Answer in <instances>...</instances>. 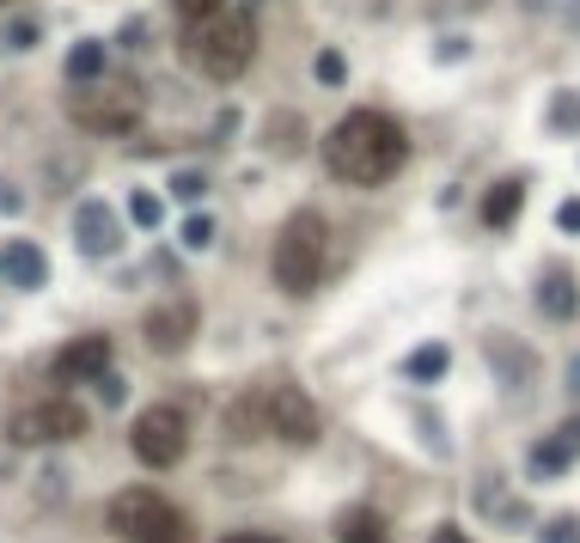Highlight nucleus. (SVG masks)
Listing matches in <instances>:
<instances>
[{
	"label": "nucleus",
	"instance_id": "obj_1",
	"mask_svg": "<svg viewBox=\"0 0 580 543\" xmlns=\"http://www.w3.org/2000/svg\"><path fill=\"white\" fill-rule=\"evenodd\" d=\"M409 160V134L397 129L385 110H348L336 129L324 134V172L343 177L355 189H379L404 172Z\"/></svg>",
	"mask_w": 580,
	"mask_h": 543
},
{
	"label": "nucleus",
	"instance_id": "obj_2",
	"mask_svg": "<svg viewBox=\"0 0 580 543\" xmlns=\"http://www.w3.org/2000/svg\"><path fill=\"white\" fill-rule=\"evenodd\" d=\"M324 263H330V226L318 208H300L288 214V226L276 232V287L293 293V300H305V293L324 281Z\"/></svg>",
	"mask_w": 580,
	"mask_h": 543
},
{
	"label": "nucleus",
	"instance_id": "obj_3",
	"mask_svg": "<svg viewBox=\"0 0 580 543\" xmlns=\"http://www.w3.org/2000/svg\"><path fill=\"white\" fill-rule=\"evenodd\" d=\"M105 519H110V531H117L122 543H196L190 519L178 513L159 489H122V495H110V513Z\"/></svg>",
	"mask_w": 580,
	"mask_h": 543
},
{
	"label": "nucleus",
	"instance_id": "obj_4",
	"mask_svg": "<svg viewBox=\"0 0 580 543\" xmlns=\"http://www.w3.org/2000/svg\"><path fill=\"white\" fill-rule=\"evenodd\" d=\"M141 110H147L141 80H93L67 93V117L93 134H129L141 122Z\"/></svg>",
	"mask_w": 580,
	"mask_h": 543
},
{
	"label": "nucleus",
	"instance_id": "obj_5",
	"mask_svg": "<svg viewBox=\"0 0 580 543\" xmlns=\"http://www.w3.org/2000/svg\"><path fill=\"white\" fill-rule=\"evenodd\" d=\"M196 50V62L208 67L214 80H238V67L257 55V25L251 13H221L208 25H190L184 31V55Z\"/></svg>",
	"mask_w": 580,
	"mask_h": 543
},
{
	"label": "nucleus",
	"instance_id": "obj_6",
	"mask_svg": "<svg viewBox=\"0 0 580 543\" xmlns=\"http://www.w3.org/2000/svg\"><path fill=\"white\" fill-rule=\"evenodd\" d=\"M129 446H135V458H141V464H153V470H172V464L184 458V446H190L184 410H172V403H153V410H141V415H135V427H129Z\"/></svg>",
	"mask_w": 580,
	"mask_h": 543
},
{
	"label": "nucleus",
	"instance_id": "obj_7",
	"mask_svg": "<svg viewBox=\"0 0 580 543\" xmlns=\"http://www.w3.org/2000/svg\"><path fill=\"white\" fill-rule=\"evenodd\" d=\"M86 434V410L67 398L55 403H31V410H19L13 422H7V439L13 446H62V439H79Z\"/></svg>",
	"mask_w": 580,
	"mask_h": 543
},
{
	"label": "nucleus",
	"instance_id": "obj_8",
	"mask_svg": "<svg viewBox=\"0 0 580 543\" xmlns=\"http://www.w3.org/2000/svg\"><path fill=\"white\" fill-rule=\"evenodd\" d=\"M74 245H79V257H117L122 251V220H117V208L110 202H79V214H74Z\"/></svg>",
	"mask_w": 580,
	"mask_h": 543
},
{
	"label": "nucleus",
	"instance_id": "obj_9",
	"mask_svg": "<svg viewBox=\"0 0 580 543\" xmlns=\"http://www.w3.org/2000/svg\"><path fill=\"white\" fill-rule=\"evenodd\" d=\"M269 427H276L288 446H312V439H318V410H312V398H305L300 384L269 391Z\"/></svg>",
	"mask_w": 580,
	"mask_h": 543
},
{
	"label": "nucleus",
	"instance_id": "obj_10",
	"mask_svg": "<svg viewBox=\"0 0 580 543\" xmlns=\"http://www.w3.org/2000/svg\"><path fill=\"white\" fill-rule=\"evenodd\" d=\"M190 336H196V305L190 300H165L147 312V348L153 355H184Z\"/></svg>",
	"mask_w": 580,
	"mask_h": 543
},
{
	"label": "nucleus",
	"instance_id": "obj_11",
	"mask_svg": "<svg viewBox=\"0 0 580 543\" xmlns=\"http://www.w3.org/2000/svg\"><path fill=\"white\" fill-rule=\"evenodd\" d=\"M110 367V336H74L62 355L50 360L55 384H79V379H105Z\"/></svg>",
	"mask_w": 580,
	"mask_h": 543
},
{
	"label": "nucleus",
	"instance_id": "obj_12",
	"mask_svg": "<svg viewBox=\"0 0 580 543\" xmlns=\"http://www.w3.org/2000/svg\"><path fill=\"white\" fill-rule=\"evenodd\" d=\"M574 458H580V415H568L562 427H556V434H544L538 446H531V477H568V470H574Z\"/></svg>",
	"mask_w": 580,
	"mask_h": 543
},
{
	"label": "nucleus",
	"instance_id": "obj_13",
	"mask_svg": "<svg viewBox=\"0 0 580 543\" xmlns=\"http://www.w3.org/2000/svg\"><path fill=\"white\" fill-rule=\"evenodd\" d=\"M538 305H544V318L550 324H574L580 318V275L574 269H544L538 275Z\"/></svg>",
	"mask_w": 580,
	"mask_h": 543
},
{
	"label": "nucleus",
	"instance_id": "obj_14",
	"mask_svg": "<svg viewBox=\"0 0 580 543\" xmlns=\"http://www.w3.org/2000/svg\"><path fill=\"white\" fill-rule=\"evenodd\" d=\"M0 263H7V281H13V287H25V293H37L43 281H50V257H43V245H31V239L7 245V251H0Z\"/></svg>",
	"mask_w": 580,
	"mask_h": 543
},
{
	"label": "nucleus",
	"instance_id": "obj_15",
	"mask_svg": "<svg viewBox=\"0 0 580 543\" xmlns=\"http://www.w3.org/2000/svg\"><path fill=\"white\" fill-rule=\"evenodd\" d=\"M519 208H526V177H502V184L483 196V226L488 232H502V226H514Z\"/></svg>",
	"mask_w": 580,
	"mask_h": 543
},
{
	"label": "nucleus",
	"instance_id": "obj_16",
	"mask_svg": "<svg viewBox=\"0 0 580 543\" xmlns=\"http://www.w3.org/2000/svg\"><path fill=\"white\" fill-rule=\"evenodd\" d=\"M447 367H452V348L447 343H422L404 360V379L409 384H434V379H447Z\"/></svg>",
	"mask_w": 580,
	"mask_h": 543
},
{
	"label": "nucleus",
	"instance_id": "obj_17",
	"mask_svg": "<svg viewBox=\"0 0 580 543\" xmlns=\"http://www.w3.org/2000/svg\"><path fill=\"white\" fill-rule=\"evenodd\" d=\"M336 543H391V537H385V519L373 507H348L336 519Z\"/></svg>",
	"mask_w": 580,
	"mask_h": 543
},
{
	"label": "nucleus",
	"instance_id": "obj_18",
	"mask_svg": "<svg viewBox=\"0 0 580 543\" xmlns=\"http://www.w3.org/2000/svg\"><path fill=\"white\" fill-rule=\"evenodd\" d=\"M488 355L502 360V384H507V391H519V384H526V372L538 367V360H531V348L507 343V336H488Z\"/></svg>",
	"mask_w": 580,
	"mask_h": 543
},
{
	"label": "nucleus",
	"instance_id": "obj_19",
	"mask_svg": "<svg viewBox=\"0 0 580 543\" xmlns=\"http://www.w3.org/2000/svg\"><path fill=\"white\" fill-rule=\"evenodd\" d=\"M67 80L74 86H93V80H105V43H74V50H67Z\"/></svg>",
	"mask_w": 580,
	"mask_h": 543
},
{
	"label": "nucleus",
	"instance_id": "obj_20",
	"mask_svg": "<svg viewBox=\"0 0 580 543\" xmlns=\"http://www.w3.org/2000/svg\"><path fill=\"white\" fill-rule=\"evenodd\" d=\"M264 141H269V153H288V160H293V153L305 146V122L293 117V110H276V117H269V134H264Z\"/></svg>",
	"mask_w": 580,
	"mask_h": 543
},
{
	"label": "nucleus",
	"instance_id": "obj_21",
	"mask_svg": "<svg viewBox=\"0 0 580 543\" xmlns=\"http://www.w3.org/2000/svg\"><path fill=\"white\" fill-rule=\"evenodd\" d=\"M264 422H269V398H257V391H251V398H238L233 410H226V427H233V439H251Z\"/></svg>",
	"mask_w": 580,
	"mask_h": 543
},
{
	"label": "nucleus",
	"instance_id": "obj_22",
	"mask_svg": "<svg viewBox=\"0 0 580 543\" xmlns=\"http://www.w3.org/2000/svg\"><path fill=\"white\" fill-rule=\"evenodd\" d=\"M129 220L141 226V232H153V226L165 220V202H159L153 189H135V196H129Z\"/></svg>",
	"mask_w": 580,
	"mask_h": 543
},
{
	"label": "nucleus",
	"instance_id": "obj_23",
	"mask_svg": "<svg viewBox=\"0 0 580 543\" xmlns=\"http://www.w3.org/2000/svg\"><path fill=\"white\" fill-rule=\"evenodd\" d=\"M178 239H184V251H208L214 245V220L208 214H190V220L178 226Z\"/></svg>",
	"mask_w": 580,
	"mask_h": 543
},
{
	"label": "nucleus",
	"instance_id": "obj_24",
	"mask_svg": "<svg viewBox=\"0 0 580 543\" xmlns=\"http://www.w3.org/2000/svg\"><path fill=\"white\" fill-rule=\"evenodd\" d=\"M312 74H318V86H343V80H348V62H343V50H318Z\"/></svg>",
	"mask_w": 580,
	"mask_h": 543
},
{
	"label": "nucleus",
	"instance_id": "obj_25",
	"mask_svg": "<svg viewBox=\"0 0 580 543\" xmlns=\"http://www.w3.org/2000/svg\"><path fill=\"white\" fill-rule=\"evenodd\" d=\"M538 543H580V519H574V513H556V519H544Z\"/></svg>",
	"mask_w": 580,
	"mask_h": 543
},
{
	"label": "nucleus",
	"instance_id": "obj_26",
	"mask_svg": "<svg viewBox=\"0 0 580 543\" xmlns=\"http://www.w3.org/2000/svg\"><path fill=\"white\" fill-rule=\"evenodd\" d=\"M172 7H178L184 25H208V19H221V0H172Z\"/></svg>",
	"mask_w": 580,
	"mask_h": 543
},
{
	"label": "nucleus",
	"instance_id": "obj_27",
	"mask_svg": "<svg viewBox=\"0 0 580 543\" xmlns=\"http://www.w3.org/2000/svg\"><path fill=\"white\" fill-rule=\"evenodd\" d=\"M202 189H208V177H202V172H178L172 177V196L178 202H202Z\"/></svg>",
	"mask_w": 580,
	"mask_h": 543
},
{
	"label": "nucleus",
	"instance_id": "obj_28",
	"mask_svg": "<svg viewBox=\"0 0 580 543\" xmlns=\"http://www.w3.org/2000/svg\"><path fill=\"white\" fill-rule=\"evenodd\" d=\"M37 37H43V25H37V19H19V25H7V43H13V50H31Z\"/></svg>",
	"mask_w": 580,
	"mask_h": 543
},
{
	"label": "nucleus",
	"instance_id": "obj_29",
	"mask_svg": "<svg viewBox=\"0 0 580 543\" xmlns=\"http://www.w3.org/2000/svg\"><path fill=\"white\" fill-rule=\"evenodd\" d=\"M556 226H562V232H580V202H562V208H556Z\"/></svg>",
	"mask_w": 580,
	"mask_h": 543
},
{
	"label": "nucleus",
	"instance_id": "obj_30",
	"mask_svg": "<svg viewBox=\"0 0 580 543\" xmlns=\"http://www.w3.org/2000/svg\"><path fill=\"white\" fill-rule=\"evenodd\" d=\"M117 43H122V50H135V43H147V25H141V19H129V25L117 31Z\"/></svg>",
	"mask_w": 580,
	"mask_h": 543
},
{
	"label": "nucleus",
	"instance_id": "obj_31",
	"mask_svg": "<svg viewBox=\"0 0 580 543\" xmlns=\"http://www.w3.org/2000/svg\"><path fill=\"white\" fill-rule=\"evenodd\" d=\"M434 55H440V62H459V55H464V37H447V43H440Z\"/></svg>",
	"mask_w": 580,
	"mask_h": 543
},
{
	"label": "nucleus",
	"instance_id": "obj_32",
	"mask_svg": "<svg viewBox=\"0 0 580 543\" xmlns=\"http://www.w3.org/2000/svg\"><path fill=\"white\" fill-rule=\"evenodd\" d=\"M98 391H105V403H122V379H110V372L98 379Z\"/></svg>",
	"mask_w": 580,
	"mask_h": 543
},
{
	"label": "nucleus",
	"instance_id": "obj_33",
	"mask_svg": "<svg viewBox=\"0 0 580 543\" xmlns=\"http://www.w3.org/2000/svg\"><path fill=\"white\" fill-rule=\"evenodd\" d=\"M221 543H281V537H264V531H233V537H221Z\"/></svg>",
	"mask_w": 580,
	"mask_h": 543
},
{
	"label": "nucleus",
	"instance_id": "obj_34",
	"mask_svg": "<svg viewBox=\"0 0 580 543\" xmlns=\"http://www.w3.org/2000/svg\"><path fill=\"white\" fill-rule=\"evenodd\" d=\"M428 543H471V537H464L459 525H440V531H434V537H428Z\"/></svg>",
	"mask_w": 580,
	"mask_h": 543
},
{
	"label": "nucleus",
	"instance_id": "obj_35",
	"mask_svg": "<svg viewBox=\"0 0 580 543\" xmlns=\"http://www.w3.org/2000/svg\"><path fill=\"white\" fill-rule=\"evenodd\" d=\"M0 214H19V189L13 184H0Z\"/></svg>",
	"mask_w": 580,
	"mask_h": 543
},
{
	"label": "nucleus",
	"instance_id": "obj_36",
	"mask_svg": "<svg viewBox=\"0 0 580 543\" xmlns=\"http://www.w3.org/2000/svg\"><path fill=\"white\" fill-rule=\"evenodd\" d=\"M568 391L580 398V355H574V367H568Z\"/></svg>",
	"mask_w": 580,
	"mask_h": 543
},
{
	"label": "nucleus",
	"instance_id": "obj_37",
	"mask_svg": "<svg viewBox=\"0 0 580 543\" xmlns=\"http://www.w3.org/2000/svg\"><path fill=\"white\" fill-rule=\"evenodd\" d=\"M0 275H7V263H0Z\"/></svg>",
	"mask_w": 580,
	"mask_h": 543
},
{
	"label": "nucleus",
	"instance_id": "obj_38",
	"mask_svg": "<svg viewBox=\"0 0 580 543\" xmlns=\"http://www.w3.org/2000/svg\"><path fill=\"white\" fill-rule=\"evenodd\" d=\"M0 7H7V0H0Z\"/></svg>",
	"mask_w": 580,
	"mask_h": 543
}]
</instances>
